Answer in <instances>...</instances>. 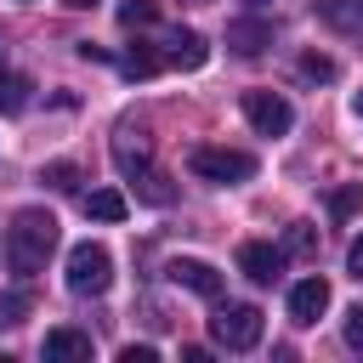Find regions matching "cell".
<instances>
[{
  "label": "cell",
  "instance_id": "cell-1",
  "mask_svg": "<svg viewBox=\"0 0 363 363\" xmlns=\"http://www.w3.org/2000/svg\"><path fill=\"white\" fill-rule=\"evenodd\" d=\"M51 250H57V216L51 210H17L6 227V267L17 278H34Z\"/></svg>",
  "mask_w": 363,
  "mask_h": 363
},
{
  "label": "cell",
  "instance_id": "cell-2",
  "mask_svg": "<svg viewBox=\"0 0 363 363\" xmlns=\"http://www.w3.org/2000/svg\"><path fill=\"white\" fill-rule=\"evenodd\" d=\"M187 170H193L199 182L238 187V182H250V176H255V159H250V153H238V147H193V153H187Z\"/></svg>",
  "mask_w": 363,
  "mask_h": 363
},
{
  "label": "cell",
  "instance_id": "cell-3",
  "mask_svg": "<svg viewBox=\"0 0 363 363\" xmlns=\"http://www.w3.org/2000/svg\"><path fill=\"white\" fill-rule=\"evenodd\" d=\"M108 284H113V255L102 244H91V238L74 244L68 250V289L74 295H102Z\"/></svg>",
  "mask_w": 363,
  "mask_h": 363
},
{
  "label": "cell",
  "instance_id": "cell-4",
  "mask_svg": "<svg viewBox=\"0 0 363 363\" xmlns=\"http://www.w3.org/2000/svg\"><path fill=\"white\" fill-rule=\"evenodd\" d=\"M210 335H216V346H227V352H250V346L261 340V306H221V312L210 318Z\"/></svg>",
  "mask_w": 363,
  "mask_h": 363
},
{
  "label": "cell",
  "instance_id": "cell-5",
  "mask_svg": "<svg viewBox=\"0 0 363 363\" xmlns=\"http://www.w3.org/2000/svg\"><path fill=\"white\" fill-rule=\"evenodd\" d=\"M244 119H250L261 136H289V125H295V108H289L278 91H250V96H244Z\"/></svg>",
  "mask_w": 363,
  "mask_h": 363
},
{
  "label": "cell",
  "instance_id": "cell-6",
  "mask_svg": "<svg viewBox=\"0 0 363 363\" xmlns=\"http://www.w3.org/2000/svg\"><path fill=\"white\" fill-rule=\"evenodd\" d=\"M164 272H170V284H176V289H193V295H204V301H216V295H221V272H216L210 261H199V255H176Z\"/></svg>",
  "mask_w": 363,
  "mask_h": 363
},
{
  "label": "cell",
  "instance_id": "cell-7",
  "mask_svg": "<svg viewBox=\"0 0 363 363\" xmlns=\"http://www.w3.org/2000/svg\"><path fill=\"white\" fill-rule=\"evenodd\" d=\"M238 272H244L250 284H272V278L284 272V250H272V244L250 238V244L238 250Z\"/></svg>",
  "mask_w": 363,
  "mask_h": 363
},
{
  "label": "cell",
  "instance_id": "cell-8",
  "mask_svg": "<svg viewBox=\"0 0 363 363\" xmlns=\"http://www.w3.org/2000/svg\"><path fill=\"white\" fill-rule=\"evenodd\" d=\"M329 312V284L323 278H301L295 289H289V318L295 323H318Z\"/></svg>",
  "mask_w": 363,
  "mask_h": 363
},
{
  "label": "cell",
  "instance_id": "cell-9",
  "mask_svg": "<svg viewBox=\"0 0 363 363\" xmlns=\"http://www.w3.org/2000/svg\"><path fill=\"white\" fill-rule=\"evenodd\" d=\"M40 352H45V363H91V335L85 329H51Z\"/></svg>",
  "mask_w": 363,
  "mask_h": 363
},
{
  "label": "cell",
  "instance_id": "cell-10",
  "mask_svg": "<svg viewBox=\"0 0 363 363\" xmlns=\"http://www.w3.org/2000/svg\"><path fill=\"white\" fill-rule=\"evenodd\" d=\"M113 164L136 182V176H147L153 170V147H147V136H130V130H119L113 136Z\"/></svg>",
  "mask_w": 363,
  "mask_h": 363
},
{
  "label": "cell",
  "instance_id": "cell-11",
  "mask_svg": "<svg viewBox=\"0 0 363 363\" xmlns=\"http://www.w3.org/2000/svg\"><path fill=\"white\" fill-rule=\"evenodd\" d=\"M227 45L244 51V57H255V51L272 45V23H261V17H238V23H227Z\"/></svg>",
  "mask_w": 363,
  "mask_h": 363
},
{
  "label": "cell",
  "instance_id": "cell-12",
  "mask_svg": "<svg viewBox=\"0 0 363 363\" xmlns=\"http://www.w3.org/2000/svg\"><path fill=\"white\" fill-rule=\"evenodd\" d=\"M312 11L335 34H363V0H312Z\"/></svg>",
  "mask_w": 363,
  "mask_h": 363
},
{
  "label": "cell",
  "instance_id": "cell-13",
  "mask_svg": "<svg viewBox=\"0 0 363 363\" xmlns=\"http://www.w3.org/2000/svg\"><path fill=\"white\" fill-rule=\"evenodd\" d=\"M164 45H170V62H176V68H204V57H210L204 34H193V28H176Z\"/></svg>",
  "mask_w": 363,
  "mask_h": 363
},
{
  "label": "cell",
  "instance_id": "cell-14",
  "mask_svg": "<svg viewBox=\"0 0 363 363\" xmlns=\"http://www.w3.org/2000/svg\"><path fill=\"white\" fill-rule=\"evenodd\" d=\"M125 193L119 187H96V193H85V216L91 221H125Z\"/></svg>",
  "mask_w": 363,
  "mask_h": 363
},
{
  "label": "cell",
  "instance_id": "cell-15",
  "mask_svg": "<svg viewBox=\"0 0 363 363\" xmlns=\"http://www.w3.org/2000/svg\"><path fill=\"white\" fill-rule=\"evenodd\" d=\"M357 210H363V182H346V187L329 193V216H335V221H352Z\"/></svg>",
  "mask_w": 363,
  "mask_h": 363
},
{
  "label": "cell",
  "instance_id": "cell-16",
  "mask_svg": "<svg viewBox=\"0 0 363 363\" xmlns=\"http://www.w3.org/2000/svg\"><path fill=\"white\" fill-rule=\"evenodd\" d=\"M28 91H34V85H28L23 74H0V113H23V108H28Z\"/></svg>",
  "mask_w": 363,
  "mask_h": 363
},
{
  "label": "cell",
  "instance_id": "cell-17",
  "mask_svg": "<svg viewBox=\"0 0 363 363\" xmlns=\"http://www.w3.org/2000/svg\"><path fill=\"white\" fill-rule=\"evenodd\" d=\"M284 255H318V233H312V221H289V233H284Z\"/></svg>",
  "mask_w": 363,
  "mask_h": 363
},
{
  "label": "cell",
  "instance_id": "cell-18",
  "mask_svg": "<svg viewBox=\"0 0 363 363\" xmlns=\"http://www.w3.org/2000/svg\"><path fill=\"white\" fill-rule=\"evenodd\" d=\"M159 17V0H119V23L125 28H147Z\"/></svg>",
  "mask_w": 363,
  "mask_h": 363
},
{
  "label": "cell",
  "instance_id": "cell-19",
  "mask_svg": "<svg viewBox=\"0 0 363 363\" xmlns=\"http://www.w3.org/2000/svg\"><path fill=\"white\" fill-rule=\"evenodd\" d=\"M119 68H125L130 79H147V74H159V57H153L147 45H136V51H125V57H119Z\"/></svg>",
  "mask_w": 363,
  "mask_h": 363
},
{
  "label": "cell",
  "instance_id": "cell-20",
  "mask_svg": "<svg viewBox=\"0 0 363 363\" xmlns=\"http://www.w3.org/2000/svg\"><path fill=\"white\" fill-rule=\"evenodd\" d=\"M136 193H142L147 204H170V182H164L159 170H147V176H136Z\"/></svg>",
  "mask_w": 363,
  "mask_h": 363
},
{
  "label": "cell",
  "instance_id": "cell-21",
  "mask_svg": "<svg viewBox=\"0 0 363 363\" xmlns=\"http://www.w3.org/2000/svg\"><path fill=\"white\" fill-rule=\"evenodd\" d=\"M40 182H51L57 193H74V187H79V170H74V164H45Z\"/></svg>",
  "mask_w": 363,
  "mask_h": 363
},
{
  "label": "cell",
  "instance_id": "cell-22",
  "mask_svg": "<svg viewBox=\"0 0 363 363\" xmlns=\"http://www.w3.org/2000/svg\"><path fill=\"white\" fill-rule=\"evenodd\" d=\"M23 312H28V295H0V329L23 323Z\"/></svg>",
  "mask_w": 363,
  "mask_h": 363
},
{
  "label": "cell",
  "instance_id": "cell-23",
  "mask_svg": "<svg viewBox=\"0 0 363 363\" xmlns=\"http://www.w3.org/2000/svg\"><path fill=\"white\" fill-rule=\"evenodd\" d=\"M301 74H306V79H335V62L318 57V51H306V57H301Z\"/></svg>",
  "mask_w": 363,
  "mask_h": 363
},
{
  "label": "cell",
  "instance_id": "cell-24",
  "mask_svg": "<svg viewBox=\"0 0 363 363\" xmlns=\"http://www.w3.org/2000/svg\"><path fill=\"white\" fill-rule=\"evenodd\" d=\"M340 335H346V346H352V352H363V306H352V312H346Z\"/></svg>",
  "mask_w": 363,
  "mask_h": 363
},
{
  "label": "cell",
  "instance_id": "cell-25",
  "mask_svg": "<svg viewBox=\"0 0 363 363\" xmlns=\"http://www.w3.org/2000/svg\"><path fill=\"white\" fill-rule=\"evenodd\" d=\"M119 357H125V363H153V357H159V352H153V346H125V352H119Z\"/></svg>",
  "mask_w": 363,
  "mask_h": 363
},
{
  "label": "cell",
  "instance_id": "cell-26",
  "mask_svg": "<svg viewBox=\"0 0 363 363\" xmlns=\"http://www.w3.org/2000/svg\"><path fill=\"white\" fill-rule=\"evenodd\" d=\"M346 272H352V278H363V238L346 250Z\"/></svg>",
  "mask_w": 363,
  "mask_h": 363
},
{
  "label": "cell",
  "instance_id": "cell-27",
  "mask_svg": "<svg viewBox=\"0 0 363 363\" xmlns=\"http://www.w3.org/2000/svg\"><path fill=\"white\" fill-rule=\"evenodd\" d=\"M352 108H357V119H363V91H357V102H352Z\"/></svg>",
  "mask_w": 363,
  "mask_h": 363
},
{
  "label": "cell",
  "instance_id": "cell-28",
  "mask_svg": "<svg viewBox=\"0 0 363 363\" xmlns=\"http://www.w3.org/2000/svg\"><path fill=\"white\" fill-rule=\"evenodd\" d=\"M68 6H96V0H68Z\"/></svg>",
  "mask_w": 363,
  "mask_h": 363
},
{
  "label": "cell",
  "instance_id": "cell-29",
  "mask_svg": "<svg viewBox=\"0 0 363 363\" xmlns=\"http://www.w3.org/2000/svg\"><path fill=\"white\" fill-rule=\"evenodd\" d=\"M244 6H267V0H244Z\"/></svg>",
  "mask_w": 363,
  "mask_h": 363
}]
</instances>
